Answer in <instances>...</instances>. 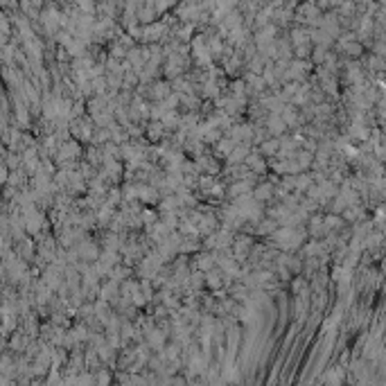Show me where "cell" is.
<instances>
[{
  "label": "cell",
  "instance_id": "cell-21",
  "mask_svg": "<svg viewBox=\"0 0 386 386\" xmlns=\"http://www.w3.org/2000/svg\"><path fill=\"white\" fill-rule=\"evenodd\" d=\"M280 115H282V120L287 122V127L296 125V122H298V118H296V111H294V109H289V106H285V109H282Z\"/></svg>",
  "mask_w": 386,
  "mask_h": 386
},
{
  "label": "cell",
  "instance_id": "cell-27",
  "mask_svg": "<svg viewBox=\"0 0 386 386\" xmlns=\"http://www.w3.org/2000/svg\"><path fill=\"white\" fill-rule=\"evenodd\" d=\"M310 161H312V156L307 154V151H303V154L298 156V165H300V167H305V165H310Z\"/></svg>",
  "mask_w": 386,
  "mask_h": 386
},
{
  "label": "cell",
  "instance_id": "cell-22",
  "mask_svg": "<svg viewBox=\"0 0 386 386\" xmlns=\"http://www.w3.org/2000/svg\"><path fill=\"white\" fill-rule=\"evenodd\" d=\"M127 276H129V269H125V267H118V264L113 267V271H111V278H113V280L122 282V280H125V278H127Z\"/></svg>",
  "mask_w": 386,
  "mask_h": 386
},
{
  "label": "cell",
  "instance_id": "cell-29",
  "mask_svg": "<svg viewBox=\"0 0 386 386\" xmlns=\"http://www.w3.org/2000/svg\"><path fill=\"white\" fill-rule=\"evenodd\" d=\"M77 384H86V382H95L93 380V375H81V377H77Z\"/></svg>",
  "mask_w": 386,
  "mask_h": 386
},
{
  "label": "cell",
  "instance_id": "cell-17",
  "mask_svg": "<svg viewBox=\"0 0 386 386\" xmlns=\"http://www.w3.org/2000/svg\"><path fill=\"white\" fill-rule=\"evenodd\" d=\"M224 278H226L224 271H215V269H210V271H208L206 282L212 287V289H219V287L224 285Z\"/></svg>",
  "mask_w": 386,
  "mask_h": 386
},
{
  "label": "cell",
  "instance_id": "cell-15",
  "mask_svg": "<svg viewBox=\"0 0 386 386\" xmlns=\"http://www.w3.org/2000/svg\"><path fill=\"white\" fill-rule=\"evenodd\" d=\"M235 140H233L231 136L224 138V140H217V156H224V158H228V156L233 154V149H235Z\"/></svg>",
  "mask_w": 386,
  "mask_h": 386
},
{
  "label": "cell",
  "instance_id": "cell-13",
  "mask_svg": "<svg viewBox=\"0 0 386 386\" xmlns=\"http://www.w3.org/2000/svg\"><path fill=\"white\" fill-rule=\"evenodd\" d=\"M246 165L256 169V174H262V172H267V163L262 161V156L257 154V151H253V154L246 156Z\"/></svg>",
  "mask_w": 386,
  "mask_h": 386
},
{
  "label": "cell",
  "instance_id": "cell-20",
  "mask_svg": "<svg viewBox=\"0 0 386 386\" xmlns=\"http://www.w3.org/2000/svg\"><path fill=\"white\" fill-rule=\"evenodd\" d=\"M163 122H165V127H181V115L174 109H169V111L163 115Z\"/></svg>",
  "mask_w": 386,
  "mask_h": 386
},
{
  "label": "cell",
  "instance_id": "cell-6",
  "mask_svg": "<svg viewBox=\"0 0 386 386\" xmlns=\"http://www.w3.org/2000/svg\"><path fill=\"white\" fill-rule=\"evenodd\" d=\"M228 136H231L235 143H251L253 136H256V131L251 129V127H246V125H239V127H233Z\"/></svg>",
  "mask_w": 386,
  "mask_h": 386
},
{
  "label": "cell",
  "instance_id": "cell-25",
  "mask_svg": "<svg viewBox=\"0 0 386 386\" xmlns=\"http://www.w3.org/2000/svg\"><path fill=\"white\" fill-rule=\"evenodd\" d=\"M140 219H143V221H145L147 226H151V224H156V212H151V210H143V212H140Z\"/></svg>",
  "mask_w": 386,
  "mask_h": 386
},
{
  "label": "cell",
  "instance_id": "cell-28",
  "mask_svg": "<svg viewBox=\"0 0 386 386\" xmlns=\"http://www.w3.org/2000/svg\"><path fill=\"white\" fill-rule=\"evenodd\" d=\"M97 382H100V384H106V382H111V375L106 373V370H100V375H97Z\"/></svg>",
  "mask_w": 386,
  "mask_h": 386
},
{
  "label": "cell",
  "instance_id": "cell-1",
  "mask_svg": "<svg viewBox=\"0 0 386 386\" xmlns=\"http://www.w3.org/2000/svg\"><path fill=\"white\" fill-rule=\"evenodd\" d=\"M303 235H305V233L296 231L294 226H282L280 231L274 233V244L278 246V249H282V251H292V249H296V246L300 244Z\"/></svg>",
  "mask_w": 386,
  "mask_h": 386
},
{
  "label": "cell",
  "instance_id": "cell-16",
  "mask_svg": "<svg viewBox=\"0 0 386 386\" xmlns=\"http://www.w3.org/2000/svg\"><path fill=\"white\" fill-rule=\"evenodd\" d=\"M253 197H256L257 201H267L274 197V185L271 183H262V185H257L256 190H253Z\"/></svg>",
  "mask_w": 386,
  "mask_h": 386
},
{
  "label": "cell",
  "instance_id": "cell-5",
  "mask_svg": "<svg viewBox=\"0 0 386 386\" xmlns=\"http://www.w3.org/2000/svg\"><path fill=\"white\" fill-rule=\"evenodd\" d=\"M77 156H79V145H77V143H66L61 147V151L56 154V161L61 163V165H68L70 161H75Z\"/></svg>",
  "mask_w": 386,
  "mask_h": 386
},
{
  "label": "cell",
  "instance_id": "cell-23",
  "mask_svg": "<svg viewBox=\"0 0 386 386\" xmlns=\"http://www.w3.org/2000/svg\"><path fill=\"white\" fill-rule=\"evenodd\" d=\"M165 95H167V86H165V84H156L154 86V100L163 102L165 100Z\"/></svg>",
  "mask_w": 386,
  "mask_h": 386
},
{
  "label": "cell",
  "instance_id": "cell-3",
  "mask_svg": "<svg viewBox=\"0 0 386 386\" xmlns=\"http://www.w3.org/2000/svg\"><path fill=\"white\" fill-rule=\"evenodd\" d=\"M77 251H79V257L81 260H88V262H97L100 260V249L95 246L93 242H88V239H81L79 244H77Z\"/></svg>",
  "mask_w": 386,
  "mask_h": 386
},
{
  "label": "cell",
  "instance_id": "cell-14",
  "mask_svg": "<svg viewBox=\"0 0 386 386\" xmlns=\"http://www.w3.org/2000/svg\"><path fill=\"white\" fill-rule=\"evenodd\" d=\"M246 156H249V143H237L235 149H233V154L228 156V161H231V163H242V161H246Z\"/></svg>",
  "mask_w": 386,
  "mask_h": 386
},
{
  "label": "cell",
  "instance_id": "cell-9",
  "mask_svg": "<svg viewBox=\"0 0 386 386\" xmlns=\"http://www.w3.org/2000/svg\"><path fill=\"white\" fill-rule=\"evenodd\" d=\"M267 129H269V133H274V136H280V133H285L287 122L282 120L280 113H271V118L267 120Z\"/></svg>",
  "mask_w": 386,
  "mask_h": 386
},
{
  "label": "cell",
  "instance_id": "cell-12",
  "mask_svg": "<svg viewBox=\"0 0 386 386\" xmlns=\"http://www.w3.org/2000/svg\"><path fill=\"white\" fill-rule=\"evenodd\" d=\"M147 343H149V348H154V350H163V346H165V332L149 330L147 332Z\"/></svg>",
  "mask_w": 386,
  "mask_h": 386
},
{
  "label": "cell",
  "instance_id": "cell-26",
  "mask_svg": "<svg viewBox=\"0 0 386 386\" xmlns=\"http://www.w3.org/2000/svg\"><path fill=\"white\" fill-rule=\"evenodd\" d=\"M12 346H14V348H23V346H25V339H23V336H20V334H14V339H12Z\"/></svg>",
  "mask_w": 386,
  "mask_h": 386
},
{
  "label": "cell",
  "instance_id": "cell-10",
  "mask_svg": "<svg viewBox=\"0 0 386 386\" xmlns=\"http://www.w3.org/2000/svg\"><path fill=\"white\" fill-rule=\"evenodd\" d=\"M215 260H217V256L206 251V253H199V256H197L194 267L199 269V271H210V269H215Z\"/></svg>",
  "mask_w": 386,
  "mask_h": 386
},
{
  "label": "cell",
  "instance_id": "cell-8",
  "mask_svg": "<svg viewBox=\"0 0 386 386\" xmlns=\"http://www.w3.org/2000/svg\"><path fill=\"white\" fill-rule=\"evenodd\" d=\"M251 187H253V183H251L249 179H237L235 183L228 187V197L237 199V197H242V194H249V192H251Z\"/></svg>",
  "mask_w": 386,
  "mask_h": 386
},
{
  "label": "cell",
  "instance_id": "cell-7",
  "mask_svg": "<svg viewBox=\"0 0 386 386\" xmlns=\"http://www.w3.org/2000/svg\"><path fill=\"white\" fill-rule=\"evenodd\" d=\"M251 246H253V242H251V237L242 235L239 239L235 242V246H233V256L237 257V260H244V257L251 253Z\"/></svg>",
  "mask_w": 386,
  "mask_h": 386
},
{
  "label": "cell",
  "instance_id": "cell-24",
  "mask_svg": "<svg viewBox=\"0 0 386 386\" xmlns=\"http://www.w3.org/2000/svg\"><path fill=\"white\" fill-rule=\"evenodd\" d=\"M201 285H203V274H201V271L190 276V287H192V289H199Z\"/></svg>",
  "mask_w": 386,
  "mask_h": 386
},
{
  "label": "cell",
  "instance_id": "cell-18",
  "mask_svg": "<svg viewBox=\"0 0 386 386\" xmlns=\"http://www.w3.org/2000/svg\"><path fill=\"white\" fill-rule=\"evenodd\" d=\"M260 151L264 156H276L280 151V140H264V143L260 145Z\"/></svg>",
  "mask_w": 386,
  "mask_h": 386
},
{
  "label": "cell",
  "instance_id": "cell-4",
  "mask_svg": "<svg viewBox=\"0 0 386 386\" xmlns=\"http://www.w3.org/2000/svg\"><path fill=\"white\" fill-rule=\"evenodd\" d=\"M70 131L75 133L79 140H93V125L88 122V120H75L73 122V127H70Z\"/></svg>",
  "mask_w": 386,
  "mask_h": 386
},
{
  "label": "cell",
  "instance_id": "cell-19",
  "mask_svg": "<svg viewBox=\"0 0 386 386\" xmlns=\"http://www.w3.org/2000/svg\"><path fill=\"white\" fill-rule=\"evenodd\" d=\"M147 133H149L151 140H161V136L165 133V122H163V120H156V122H151L149 129H147Z\"/></svg>",
  "mask_w": 386,
  "mask_h": 386
},
{
  "label": "cell",
  "instance_id": "cell-11",
  "mask_svg": "<svg viewBox=\"0 0 386 386\" xmlns=\"http://www.w3.org/2000/svg\"><path fill=\"white\" fill-rule=\"evenodd\" d=\"M120 296V287H118V280H109L106 285H102L100 287V298H104V300H115Z\"/></svg>",
  "mask_w": 386,
  "mask_h": 386
},
{
  "label": "cell",
  "instance_id": "cell-2",
  "mask_svg": "<svg viewBox=\"0 0 386 386\" xmlns=\"http://www.w3.org/2000/svg\"><path fill=\"white\" fill-rule=\"evenodd\" d=\"M61 278H63V267H59V264H52V267L45 269L43 282L50 287L52 292H55V289H61V282H63Z\"/></svg>",
  "mask_w": 386,
  "mask_h": 386
},
{
  "label": "cell",
  "instance_id": "cell-30",
  "mask_svg": "<svg viewBox=\"0 0 386 386\" xmlns=\"http://www.w3.org/2000/svg\"><path fill=\"white\" fill-rule=\"evenodd\" d=\"M303 287H305V282H303V280H296V282H294V292H300Z\"/></svg>",
  "mask_w": 386,
  "mask_h": 386
}]
</instances>
